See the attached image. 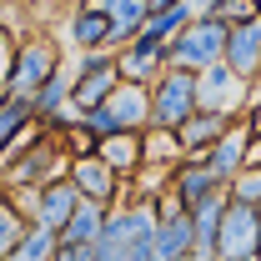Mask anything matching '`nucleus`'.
Returning a JSON list of instances; mask_svg holds the SVG:
<instances>
[{
    "label": "nucleus",
    "mask_w": 261,
    "mask_h": 261,
    "mask_svg": "<svg viewBox=\"0 0 261 261\" xmlns=\"http://www.w3.org/2000/svg\"><path fill=\"white\" fill-rule=\"evenodd\" d=\"M156 221H161V206L151 196H126L106 216L96 261H156Z\"/></svg>",
    "instance_id": "f257e3e1"
},
{
    "label": "nucleus",
    "mask_w": 261,
    "mask_h": 261,
    "mask_svg": "<svg viewBox=\"0 0 261 261\" xmlns=\"http://www.w3.org/2000/svg\"><path fill=\"white\" fill-rule=\"evenodd\" d=\"M121 86V50H75L70 56V100L91 111Z\"/></svg>",
    "instance_id": "f03ea898"
},
{
    "label": "nucleus",
    "mask_w": 261,
    "mask_h": 261,
    "mask_svg": "<svg viewBox=\"0 0 261 261\" xmlns=\"http://www.w3.org/2000/svg\"><path fill=\"white\" fill-rule=\"evenodd\" d=\"M196 96L206 111H221V116H246L251 100H256V81H246L231 61H211L206 70H196Z\"/></svg>",
    "instance_id": "7ed1b4c3"
},
{
    "label": "nucleus",
    "mask_w": 261,
    "mask_h": 261,
    "mask_svg": "<svg viewBox=\"0 0 261 261\" xmlns=\"http://www.w3.org/2000/svg\"><path fill=\"white\" fill-rule=\"evenodd\" d=\"M226 35H231L226 15H191V25L171 40V65L206 70L211 61H226Z\"/></svg>",
    "instance_id": "20e7f679"
},
{
    "label": "nucleus",
    "mask_w": 261,
    "mask_h": 261,
    "mask_svg": "<svg viewBox=\"0 0 261 261\" xmlns=\"http://www.w3.org/2000/svg\"><path fill=\"white\" fill-rule=\"evenodd\" d=\"M191 111H201V96H196V70L186 65H166L161 75L151 81V126H181Z\"/></svg>",
    "instance_id": "39448f33"
},
{
    "label": "nucleus",
    "mask_w": 261,
    "mask_h": 261,
    "mask_svg": "<svg viewBox=\"0 0 261 261\" xmlns=\"http://www.w3.org/2000/svg\"><path fill=\"white\" fill-rule=\"evenodd\" d=\"M61 65L65 61H61V50L50 45V35H25V40H15V61H10V75H5V91L35 96Z\"/></svg>",
    "instance_id": "423d86ee"
},
{
    "label": "nucleus",
    "mask_w": 261,
    "mask_h": 261,
    "mask_svg": "<svg viewBox=\"0 0 261 261\" xmlns=\"http://www.w3.org/2000/svg\"><path fill=\"white\" fill-rule=\"evenodd\" d=\"M70 181H75V191L86 196V201H100V206H121L130 196V181L100 151H75L70 156Z\"/></svg>",
    "instance_id": "0eeeda50"
},
{
    "label": "nucleus",
    "mask_w": 261,
    "mask_h": 261,
    "mask_svg": "<svg viewBox=\"0 0 261 261\" xmlns=\"http://www.w3.org/2000/svg\"><path fill=\"white\" fill-rule=\"evenodd\" d=\"M256 246H261V211L251 201L231 196L226 221H221V241H216V261H256Z\"/></svg>",
    "instance_id": "6e6552de"
},
{
    "label": "nucleus",
    "mask_w": 261,
    "mask_h": 261,
    "mask_svg": "<svg viewBox=\"0 0 261 261\" xmlns=\"http://www.w3.org/2000/svg\"><path fill=\"white\" fill-rule=\"evenodd\" d=\"M251 161V121L246 116H236L221 136H216V146L206 151V166L216 171V181L221 186H231L236 176H241V166Z\"/></svg>",
    "instance_id": "1a4fd4ad"
},
{
    "label": "nucleus",
    "mask_w": 261,
    "mask_h": 261,
    "mask_svg": "<svg viewBox=\"0 0 261 261\" xmlns=\"http://www.w3.org/2000/svg\"><path fill=\"white\" fill-rule=\"evenodd\" d=\"M166 65H171V40H161V35H151V31H141L136 40H126L121 45V75L126 81H156Z\"/></svg>",
    "instance_id": "9d476101"
},
{
    "label": "nucleus",
    "mask_w": 261,
    "mask_h": 261,
    "mask_svg": "<svg viewBox=\"0 0 261 261\" xmlns=\"http://www.w3.org/2000/svg\"><path fill=\"white\" fill-rule=\"evenodd\" d=\"M65 35H70V50H111V15L96 0H75L70 15H65Z\"/></svg>",
    "instance_id": "9b49d317"
},
{
    "label": "nucleus",
    "mask_w": 261,
    "mask_h": 261,
    "mask_svg": "<svg viewBox=\"0 0 261 261\" xmlns=\"http://www.w3.org/2000/svg\"><path fill=\"white\" fill-rule=\"evenodd\" d=\"M211 191H221V181H216V171L206 166V156H181V161L171 166V196L191 211V206H201Z\"/></svg>",
    "instance_id": "f8f14e48"
},
{
    "label": "nucleus",
    "mask_w": 261,
    "mask_h": 261,
    "mask_svg": "<svg viewBox=\"0 0 261 261\" xmlns=\"http://www.w3.org/2000/svg\"><path fill=\"white\" fill-rule=\"evenodd\" d=\"M75 206H81V191H75V181H70V171H65V176H50V181L35 191V211H31V221L61 231L65 221H70V211H75Z\"/></svg>",
    "instance_id": "ddd939ff"
},
{
    "label": "nucleus",
    "mask_w": 261,
    "mask_h": 261,
    "mask_svg": "<svg viewBox=\"0 0 261 261\" xmlns=\"http://www.w3.org/2000/svg\"><path fill=\"white\" fill-rule=\"evenodd\" d=\"M226 61L236 65L246 81H261V15H241V20H231Z\"/></svg>",
    "instance_id": "4468645a"
},
{
    "label": "nucleus",
    "mask_w": 261,
    "mask_h": 261,
    "mask_svg": "<svg viewBox=\"0 0 261 261\" xmlns=\"http://www.w3.org/2000/svg\"><path fill=\"white\" fill-rule=\"evenodd\" d=\"M106 106H111V116H116L121 130H146L151 126V86L146 81H126L121 75V86L106 96Z\"/></svg>",
    "instance_id": "2eb2a0df"
},
{
    "label": "nucleus",
    "mask_w": 261,
    "mask_h": 261,
    "mask_svg": "<svg viewBox=\"0 0 261 261\" xmlns=\"http://www.w3.org/2000/svg\"><path fill=\"white\" fill-rule=\"evenodd\" d=\"M226 206L231 191H211L201 206H191V221H196V256L201 261H216V241H221V221H226Z\"/></svg>",
    "instance_id": "dca6fc26"
},
{
    "label": "nucleus",
    "mask_w": 261,
    "mask_h": 261,
    "mask_svg": "<svg viewBox=\"0 0 261 261\" xmlns=\"http://www.w3.org/2000/svg\"><path fill=\"white\" fill-rule=\"evenodd\" d=\"M231 121H236V116H221V111H206V106H201V111H191V116L176 126V136H181L186 156H206V151L216 146V136H221Z\"/></svg>",
    "instance_id": "f3484780"
},
{
    "label": "nucleus",
    "mask_w": 261,
    "mask_h": 261,
    "mask_svg": "<svg viewBox=\"0 0 261 261\" xmlns=\"http://www.w3.org/2000/svg\"><path fill=\"white\" fill-rule=\"evenodd\" d=\"M96 151H100V156H106V161H111V166H116V171L130 181V176L146 166V130H111Z\"/></svg>",
    "instance_id": "a211bd4d"
},
{
    "label": "nucleus",
    "mask_w": 261,
    "mask_h": 261,
    "mask_svg": "<svg viewBox=\"0 0 261 261\" xmlns=\"http://www.w3.org/2000/svg\"><path fill=\"white\" fill-rule=\"evenodd\" d=\"M106 5V15H111V50H121L126 40L146 31V15H151V0H96Z\"/></svg>",
    "instance_id": "6ab92c4d"
},
{
    "label": "nucleus",
    "mask_w": 261,
    "mask_h": 261,
    "mask_svg": "<svg viewBox=\"0 0 261 261\" xmlns=\"http://www.w3.org/2000/svg\"><path fill=\"white\" fill-rule=\"evenodd\" d=\"M35 126V106L31 96H15V91H0V161H5V151Z\"/></svg>",
    "instance_id": "aec40b11"
},
{
    "label": "nucleus",
    "mask_w": 261,
    "mask_h": 261,
    "mask_svg": "<svg viewBox=\"0 0 261 261\" xmlns=\"http://www.w3.org/2000/svg\"><path fill=\"white\" fill-rule=\"evenodd\" d=\"M106 216H111V206H100V201H86V196H81V206L70 211V221L61 226V241H70V246H96L100 231H106Z\"/></svg>",
    "instance_id": "412c9836"
},
{
    "label": "nucleus",
    "mask_w": 261,
    "mask_h": 261,
    "mask_svg": "<svg viewBox=\"0 0 261 261\" xmlns=\"http://www.w3.org/2000/svg\"><path fill=\"white\" fill-rule=\"evenodd\" d=\"M31 106H35V121H56L65 106H70V65H61L40 91L31 96Z\"/></svg>",
    "instance_id": "4be33fe9"
},
{
    "label": "nucleus",
    "mask_w": 261,
    "mask_h": 261,
    "mask_svg": "<svg viewBox=\"0 0 261 261\" xmlns=\"http://www.w3.org/2000/svg\"><path fill=\"white\" fill-rule=\"evenodd\" d=\"M56 246H61V231L31 221V226L20 231V241H15V256H10V261H56Z\"/></svg>",
    "instance_id": "5701e85b"
},
{
    "label": "nucleus",
    "mask_w": 261,
    "mask_h": 261,
    "mask_svg": "<svg viewBox=\"0 0 261 261\" xmlns=\"http://www.w3.org/2000/svg\"><path fill=\"white\" fill-rule=\"evenodd\" d=\"M186 25H191V5H186V0H176V5H151V15H146V31L161 35V40H176Z\"/></svg>",
    "instance_id": "b1692460"
},
{
    "label": "nucleus",
    "mask_w": 261,
    "mask_h": 261,
    "mask_svg": "<svg viewBox=\"0 0 261 261\" xmlns=\"http://www.w3.org/2000/svg\"><path fill=\"white\" fill-rule=\"evenodd\" d=\"M181 156H186V146L171 126H146V161L151 166H176Z\"/></svg>",
    "instance_id": "393cba45"
},
{
    "label": "nucleus",
    "mask_w": 261,
    "mask_h": 261,
    "mask_svg": "<svg viewBox=\"0 0 261 261\" xmlns=\"http://www.w3.org/2000/svg\"><path fill=\"white\" fill-rule=\"evenodd\" d=\"M25 226H31V216L0 191V261L15 256V241H20V231H25Z\"/></svg>",
    "instance_id": "a878e982"
},
{
    "label": "nucleus",
    "mask_w": 261,
    "mask_h": 261,
    "mask_svg": "<svg viewBox=\"0 0 261 261\" xmlns=\"http://www.w3.org/2000/svg\"><path fill=\"white\" fill-rule=\"evenodd\" d=\"M236 201H251V206H261V161H246L241 166V176L226 186Z\"/></svg>",
    "instance_id": "bb28decb"
},
{
    "label": "nucleus",
    "mask_w": 261,
    "mask_h": 261,
    "mask_svg": "<svg viewBox=\"0 0 261 261\" xmlns=\"http://www.w3.org/2000/svg\"><path fill=\"white\" fill-rule=\"evenodd\" d=\"M10 61H15V40H10V31L0 25V91H5V75H10Z\"/></svg>",
    "instance_id": "cd10ccee"
},
{
    "label": "nucleus",
    "mask_w": 261,
    "mask_h": 261,
    "mask_svg": "<svg viewBox=\"0 0 261 261\" xmlns=\"http://www.w3.org/2000/svg\"><path fill=\"white\" fill-rule=\"evenodd\" d=\"M151 5H176V0H151Z\"/></svg>",
    "instance_id": "c85d7f7f"
},
{
    "label": "nucleus",
    "mask_w": 261,
    "mask_h": 261,
    "mask_svg": "<svg viewBox=\"0 0 261 261\" xmlns=\"http://www.w3.org/2000/svg\"><path fill=\"white\" fill-rule=\"evenodd\" d=\"M251 10H256V15H261V0H251Z\"/></svg>",
    "instance_id": "c756f323"
},
{
    "label": "nucleus",
    "mask_w": 261,
    "mask_h": 261,
    "mask_svg": "<svg viewBox=\"0 0 261 261\" xmlns=\"http://www.w3.org/2000/svg\"><path fill=\"white\" fill-rule=\"evenodd\" d=\"M256 261H261V246H256Z\"/></svg>",
    "instance_id": "7c9ffc66"
},
{
    "label": "nucleus",
    "mask_w": 261,
    "mask_h": 261,
    "mask_svg": "<svg viewBox=\"0 0 261 261\" xmlns=\"http://www.w3.org/2000/svg\"><path fill=\"white\" fill-rule=\"evenodd\" d=\"M256 211H261V206H256Z\"/></svg>",
    "instance_id": "2f4dec72"
}]
</instances>
